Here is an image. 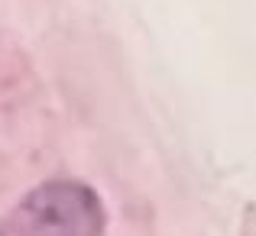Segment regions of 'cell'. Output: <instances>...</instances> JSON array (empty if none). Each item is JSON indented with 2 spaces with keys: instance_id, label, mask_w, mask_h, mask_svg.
Listing matches in <instances>:
<instances>
[{
  "instance_id": "6da1fadb",
  "label": "cell",
  "mask_w": 256,
  "mask_h": 236,
  "mask_svg": "<svg viewBox=\"0 0 256 236\" xmlns=\"http://www.w3.org/2000/svg\"><path fill=\"white\" fill-rule=\"evenodd\" d=\"M107 224L98 191L72 178L36 185L0 220V236H100Z\"/></svg>"
}]
</instances>
